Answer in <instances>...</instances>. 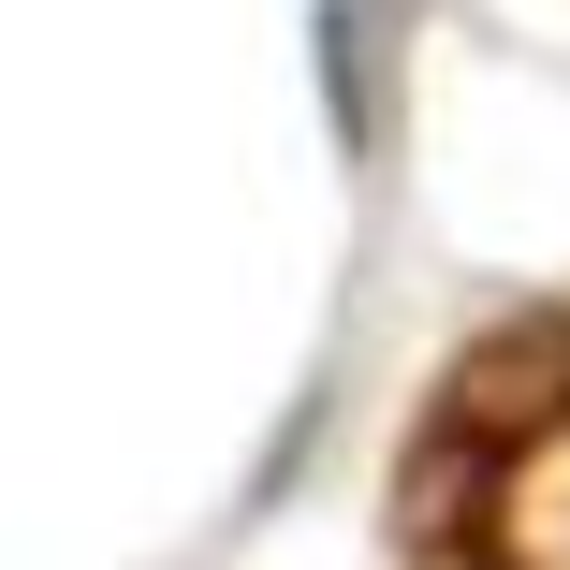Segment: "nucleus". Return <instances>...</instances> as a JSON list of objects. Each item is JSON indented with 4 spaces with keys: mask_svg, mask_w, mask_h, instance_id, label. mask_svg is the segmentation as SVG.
<instances>
[{
    "mask_svg": "<svg viewBox=\"0 0 570 570\" xmlns=\"http://www.w3.org/2000/svg\"><path fill=\"white\" fill-rule=\"evenodd\" d=\"M424 541L439 570H570V381L512 395V424L439 453Z\"/></svg>",
    "mask_w": 570,
    "mask_h": 570,
    "instance_id": "f257e3e1",
    "label": "nucleus"
}]
</instances>
